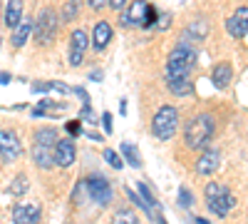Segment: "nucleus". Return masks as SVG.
Listing matches in <instances>:
<instances>
[{
    "label": "nucleus",
    "instance_id": "8",
    "mask_svg": "<svg viewBox=\"0 0 248 224\" xmlns=\"http://www.w3.org/2000/svg\"><path fill=\"white\" fill-rule=\"evenodd\" d=\"M85 190H87L90 199L97 202L99 207H107L112 202V185L105 177H90V179H85Z\"/></svg>",
    "mask_w": 248,
    "mask_h": 224
},
{
    "label": "nucleus",
    "instance_id": "31",
    "mask_svg": "<svg viewBox=\"0 0 248 224\" xmlns=\"http://www.w3.org/2000/svg\"><path fill=\"white\" fill-rule=\"evenodd\" d=\"M67 130H70L72 135H82V127L77 125V122H70V125H67Z\"/></svg>",
    "mask_w": 248,
    "mask_h": 224
},
{
    "label": "nucleus",
    "instance_id": "14",
    "mask_svg": "<svg viewBox=\"0 0 248 224\" xmlns=\"http://www.w3.org/2000/svg\"><path fill=\"white\" fill-rule=\"evenodd\" d=\"M109 40H112V25L107 23V20H99V23L94 25V33H92L94 50H105L109 45Z\"/></svg>",
    "mask_w": 248,
    "mask_h": 224
},
{
    "label": "nucleus",
    "instance_id": "26",
    "mask_svg": "<svg viewBox=\"0 0 248 224\" xmlns=\"http://www.w3.org/2000/svg\"><path fill=\"white\" fill-rule=\"evenodd\" d=\"M117 219L127 222V224H137V222H139L137 214H132V212H127V209H119V212H117Z\"/></svg>",
    "mask_w": 248,
    "mask_h": 224
},
{
    "label": "nucleus",
    "instance_id": "7",
    "mask_svg": "<svg viewBox=\"0 0 248 224\" xmlns=\"http://www.w3.org/2000/svg\"><path fill=\"white\" fill-rule=\"evenodd\" d=\"M20 155H23V142H20L17 132L15 130H0V157H3V162H15L20 159Z\"/></svg>",
    "mask_w": 248,
    "mask_h": 224
},
{
    "label": "nucleus",
    "instance_id": "11",
    "mask_svg": "<svg viewBox=\"0 0 248 224\" xmlns=\"http://www.w3.org/2000/svg\"><path fill=\"white\" fill-rule=\"evenodd\" d=\"M40 217H43V209L35 202H20L13 209V222H17V224H35V222H40Z\"/></svg>",
    "mask_w": 248,
    "mask_h": 224
},
{
    "label": "nucleus",
    "instance_id": "5",
    "mask_svg": "<svg viewBox=\"0 0 248 224\" xmlns=\"http://www.w3.org/2000/svg\"><path fill=\"white\" fill-rule=\"evenodd\" d=\"M57 30H60V17L52 8H45L32 23V33H35V40L40 45H50L57 35Z\"/></svg>",
    "mask_w": 248,
    "mask_h": 224
},
{
    "label": "nucleus",
    "instance_id": "23",
    "mask_svg": "<svg viewBox=\"0 0 248 224\" xmlns=\"http://www.w3.org/2000/svg\"><path fill=\"white\" fill-rule=\"evenodd\" d=\"M79 13V0H70V3L65 5V10H62V20L65 23H70V20H75Z\"/></svg>",
    "mask_w": 248,
    "mask_h": 224
},
{
    "label": "nucleus",
    "instance_id": "1",
    "mask_svg": "<svg viewBox=\"0 0 248 224\" xmlns=\"http://www.w3.org/2000/svg\"><path fill=\"white\" fill-rule=\"evenodd\" d=\"M196 60H199L196 45L179 43L167 57V77H186L196 68Z\"/></svg>",
    "mask_w": 248,
    "mask_h": 224
},
{
    "label": "nucleus",
    "instance_id": "19",
    "mask_svg": "<svg viewBox=\"0 0 248 224\" xmlns=\"http://www.w3.org/2000/svg\"><path fill=\"white\" fill-rule=\"evenodd\" d=\"M13 30H15V35H13V45H15V48H23V45L28 43L30 33H32V23H28V20H20V23H17Z\"/></svg>",
    "mask_w": 248,
    "mask_h": 224
},
{
    "label": "nucleus",
    "instance_id": "25",
    "mask_svg": "<svg viewBox=\"0 0 248 224\" xmlns=\"http://www.w3.org/2000/svg\"><path fill=\"white\" fill-rule=\"evenodd\" d=\"M179 205H181L184 209H189V207L194 205V194H191L189 190H186V187H181V190H179Z\"/></svg>",
    "mask_w": 248,
    "mask_h": 224
},
{
    "label": "nucleus",
    "instance_id": "28",
    "mask_svg": "<svg viewBox=\"0 0 248 224\" xmlns=\"http://www.w3.org/2000/svg\"><path fill=\"white\" fill-rule=\"evenodd\" d=\"M87 5H90L92 10H99V8L107 5V0H87Z\"/></svg>",
    "mask_w": 248,
    "mask_h": 224
},
{
    "label": "nucleus",
    "instance_id": "2",
    "mask_svg": "<svg viewBox=\"0 0 248 224\" xmlns=\"http://www.w3.org/2000/svg\"><path fill=\"white\" fill-rule=\"evenodd\" d=\"M214 130H216V120L214 115H196L186 122V130H184V142L186 147H203L206 142L214 137Z\"/></svg>",
    "mask_w": 248,
    "mask_h": 224
},
{
    "label": "nucleus",
    "instance_id": "16",
    "mask_svg": "<svg viewBox=\"0 0 248 224\" xmlns=\"http://www.w3.org/2000/svg\"><path fill=\"white\" fill-rule=\"evenodd\" d=\"M211 80H214V85H216L218 90L229 87L231 80H233V68H231L229 63H218V65L214 68V72H211Z\"/></svg>",
    "mask_w": 248,
    "mask_h": 224
},
{
    "label": "nucleus",
    "instance_id": "29",
    "mask_svg": "<svg viewBox=\"0 0 248 224\" xmlns=\"http://www.w3.org/2000/svg\"><path fill=\"white\" fill-rule=\"evenodd\" d=\"M107 5L114 8V10H122L124 5H127V0H107Z\"/></svg>",
    "mask_w": 248,
    "mask_h": 224
},
{
    "label": "nucleus",
    "instance_id": "9",
    "mask_svg": "<svg viewBox=\"0 0 248 224\" xmlns=\"http://www.w3.org/2000/svg\"><path fill=\"white\" fill-rule=\"evenodd\" d=\"M77 157V150H75V142L67 139V137H57L55 147H52V162L60 167H70Z\"/></svg>",
    "mask_w": 248,
    "mask_h": 224
},
{
    "label": "nucleus",
    "instance_id": "22",
    "mask_svg": "<svg viewBox=\"0 0 248 224\" xmlns=\"http://www.w3.org/2000/svg\"><path fill=\"white\" fill-rule=\"evenodd\" d=\"M35 142H43V145H55L57 142V132L52 127H45V130H40L35 135Z\"/></svg>",
    "mask_w": 248,
    "mask_h": 224
},
{
    "label": "nucleus",
    "instance_id": "27",
    "mask_svg": "<svg viewBox=\"0 0 248 224\" xmlns=\"http://www.w3.org/2000/svg\"><path fill=\"white\" fill-rule=\"evenodd\" d=\"M25 190H28V179H25V177H17L15 185H13V192L17 194V192H25Z\"/></svg>",
    "mask_w": 248,
    "mask_h": 224
},
{
    "label": "nucleus",
    "instance_id": "21",
    "mask_svg": "<svg viewBox=\"0 0 248 224\" xmlns=\"http://www.w3.org/2000/svg\"><path fill=\"white\" fill-rule=\"evenodd\" d=\"M122 155H124V162H129L132 167H141V155L137 152L132 142H122Z\"/></svg>",
    "mask_w": 248,
    "mask_h": 224
},
{
    "label": "nucleus",
    "instance_id": "24",
    "mask_svg": "<svg viewBox=\"0 0 248 224\" xmlns=\"http://www.w3.org/2000/svg\"><path fill=\"white\" fill-rule=\"evenodd\" d=\"M105 162H107V165H112L114 170H122V167H124V159H122L114 150H105Z\"/></svg>",
    "mask_w": 248,
    "mask_h": 224
},
{
    "label": "nucleus",
    "instance_id": "30",
    "mask_svg": "<svg viewBox=\"0 0 248 224\" xmlns=\"http://www.w3.org/2000/svg\"><path fill=\"white\" fill-rule=\"evenodd\" d=\"M102 122H105V130H107V132H112V115H109V112L102 115Z\"/></svg>",
    "mask_w": 248,
    "mask_h": 224
},
{
    "label": "nucleus",
    "instance_id": "10",
    "mask_svg": "<svg viewBox=\"0 0 248 224\" xmlns=\"http://www.w3.org/2000/svg\"><path fill=\"white\" fill-rule=\"evenodd\" d=\"M226 30H229V35L236 37V40H246V37H248V8H246V5H241V8L229 17Z\"/></svg>",
    "mask_w": 248,
    "mask_h": 224
},
{
    "label": "nucleus",
    "instance_id": "17",
    "mask_svg": "<svg viewBox=\"0 0 248 224\" xmlns=\"http://www.w3.org/2000/svg\"><path fill=\"white\" fill-rule=\"evenodd\" d=\"M167 87L171 90V95H179V97H186L194 92V85L186 77H167Z\"/></svg>",
    "mask_w": 248,
    "mask_h": 224
},
{
    "label": "nucleus",
    "instance_id": "6",
    "mask_svg": "<svg viewBox=\"0 0 248 224\" xmlns=\"http://www.w3.org/2000/svg\"><path fill=\"white\" fill-rule=\"evenodd\" d=\"M152 127H154V135L159 139H171L176 135V127H179V110L171 105L159 107V112L152 120Z\"/></svg>",
    "mask_w": 248,
    "mask_h": 224
},
{
    "label": "nucleus",
    "instance_id": "4",
    "mask_svg": "<svg viewBox=\"0 0 248 224\" xmlns=\"http://www.w3.org/2000/svg\"><path fill=\"white\" fill-rule=\"evenodd\" d=\"M156 10L147 3V0H134V3L122 13V25H139V28H152L156 23Z\"/></svg>",
    "mask_w": 248,
    "mask_h": 224
},
{
    "label": "nucleus",
    "instance_id": "3",
    "mask_svg": "<svg viewBox=\"0 0 248 224\" xmlns=\"http://www.w3.org/2000/svg\"><path fill=\"white\" fill-rule=\"evenodd\" d=\"M206 207L218 217H226L236 207V197L229 192V187L218 185V182H209L206 185Z\"/></svg>",
    "mask_w": 248,
    "mask_h": 224
},
{
    "label": "nucleus",
    "instance_id": "20",
    "mask_svg": "<svg viewBox=\"0 0 248 224\" xmlns=\"http://www.w3.org/2000/svg\"><path fill=\"white\" fill-rule=\"evenodd\" d=\"M189 35H194V45L196 43H201V40L209 35V25H206V20H194V23L186 28V33H184V37H189Z\"/></svg>",
    "mask_w": 248,
    "mask_h": 224
},
{
    "label": "nucleus",
    "instance_id": "15",
    "mask_svg": "<svg viewBox=\"0 0 248 224\" xmlns=\"http://www.w3.org/2000/svg\"><path fill=\"white\" fill-rule=\"evenodd\" d=\"M52 147H55V145H43V142H35V147H32V159H35L37 167L50 170V167L55 165V162H52Z\"/></svg>",
    "mask_w": 248,
    "mask_h": 224
},
{
    "label": "nucleus",
    "instance_id": "18",
    "mask_svg": "<svg viewBox=\"0 0 248 224\" xmlns=\"http://www.w3.org/2000/svg\"><path fill=\"white\" fill-rule=\"evenodd\" d=\"M20 20H23V0H8V8H5V25L15 28Z\"/></svg>",
    "mask_w": 248,
    "mask_h": 224
},
{
    "label": "nucleus",
    "instance_id": "13",
    "mask_svg": "<svg viewBox=\"0 0 248 224\" xmlns=\"http://www.w3.org/2000/svg\"><path fill=\"white\" fill-rule=\"evenodd\" d=\"M218 165H221L218 150H206V152L199 157V162H196V172H199V174H214V172L218 170Z\"/></svg>",
    "mask_w": 248,
    "mask_h": 224
},
{
    "label": "nucleus",
    "instance_id": "12",
    "mask_svg": "<svg viewBox=\"0 0 248 224\" xmlns=\"http://www.w3.org/2000/svg\"><path fill=\"white\" fill-rule=\"evenodd\" d=\"M90 45V37L85 30H72L70 35V65H79L82 63V57H85V50Z\"/></svg>",
    "mask_w": 248,
    "mask_h": 224
}]
</instances>
